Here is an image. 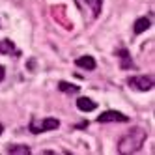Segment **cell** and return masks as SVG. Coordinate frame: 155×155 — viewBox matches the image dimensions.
Segmentation results:
<instances>
[{
  "mask_svg": "<svg viewBox=\"0 0 155 155\" xmlns=\"http://www.w3.org/2000/svg\"><path fill=\"white\" fill-rule=\"evenodd\" d=\"M144 140H146V131L142 127H133L118 140V153H121V155L135 153L142 148Z\"/></svg>",
  "mask_w": 155,
  "mask_h": 155,
  "instance_id": "6da1fadb",
  "label": "cell"
},
{
  "mask_svg": "<svg viewBox=\"0 0 155 155\" xmlns=\"http://www.w3.org/2000/svg\"><path fill=\"white\" fill-rule=\"evenodd\" d=\"M127 84L137 92H148L155 86V81H153L151 75H140V77H129Z\"/></svg>",
  "mask_w": 155,
  "mask_h": 155,
  "instance_id": "7a4b0ae2",
  "label": "cell"
},
{
  "mask_svg": "<svg viewBox=\"0 0 155 155\" xmlns=\"http://www.w3.org/2000/svg\"><path fill=\"white\" fill-rule=\"evenodd\" d=\"M60 127V121L56 118H45V120H39V121H32L30 124V131L34 135H39V133H45V131H54Z\"/></svg>",
  "mask_w": 155,
  "mask_h": 155,
  "instance_id": "3957f363",
  "label": "cell"
},
{
  "mask_svg": "<svg viewBox=\"0 0 155 155\" xmlns=\"http://www.w3.org/2000/svg\"><path fill=\"white\" fill-rule=\"evenodd\" d=\"M97 121L99 124H125V121H129V118L118 110H107V112L99 114Z\"/></svg>",
  "mask_w": 155,
  "mask_h": 155,
  "instance_id": "277c9868",
  "label": "cell"
},
{
  "mask_svg": "<svg viewBox=\"0 0 155 155\" xmlns=\"http://www.w3.org/2000/svg\"><path fill=\"white\" fill-rule=\"evenodd\" d=\"M0 54H9V56H19L21 51L15 47L12 39H0Z\"/></svg>",
  "mask_w": 155,
  "mask_h": 155,
  "instance_id": "5b68a950",
  "label": "cell"
},
{
  "mask_svg": "<svg viewBox=\"0 0 155 155\" xmlns=\"http://www.w3.org/2000/svg\"><path fill=\"white\" fill-rule=\"evenodd\" d=\"M77 107H79V110H82V112H92L97 105H95V101H92L90 97H79L77 99Z\"/></svg>",
  "mask_w": 155,
  "mask_h": 155,
  "instance_id": "8992f818",
  "label": "cell"
},
{
  "mask_svg": "<svg viewBox=\"0 0 155 155\" xmlns=\"http://www.w3.org/2000/svg\"><path fill=\"white\" fill-rule=\"evenodd\" d=\"M116 54L121 58V68H124V69H131V68H135V64H133V60H131V56H129L127 49H118V51H116Z\"/></svg>",
  "mask_w": 155,
  "mask_h": 155,
  "instance_id": "52a82bcc",
  "label": "cell"
},
{
  "mask_svg": "<svg viewBox=\"0 0 155 155\" xmlns=\"http://www.w3.org/2000/svg\"><path fill=\"white\" fill-rule=\"evenodd\" d=\"M79 68H82V69H88V71H92V69H95V60L92 58V56H81V58H77V62H75Z\"/></svg>",
  "mask_w": 155,
  "mask_h": 155,
  "instance_id": "ba28073f",
  "label": "cell"
},
{
  "mask_svg": "<svg viewBox=\"0 0 155 155\" xmlns=\"http://www.w3.org/2000/svg\"><path fill=\"white\" fill-rule=\"evenodd\" d=\"M150 26H151V21L148 17H140V19H137V23H135V26H133V30H135V34H142V32H146Z\"/></svg>",
  "mask_w": 155,
  "mask_h": 155,
  "instance_id": "9c48e42d",
  "label": "cell"
},
{
  "mask_svg": "<svg viewBox=\"0 0 155 155\" xmlns=\"http://www.w3.org/2000/svg\"><path fill=\"white\" fill-rule=\"evenodd\" d=\"M82 2L90 8L92 12V17H97L99 13H101V8H103V0H82Z\"/></svg>",
  "mask_w": 155,
  "mask_h": 155,
  "instance_id": "30bf717a",
  "label": "cell"
},
{
  "mask_svg": "<svg viewBox=\"0 0 155 155\" xmlns=\"http://www.w3.org/2000/svg\"><path fill=\"white\" fill-rule=\"evenodd\" d=\"M58 90L65 92V94H77V92H81V88L75 86V84H69V82H60L58 84Z\"/></svg>",
  "mask_w": 155,
  "mask_h": 155,
  "instance_id": "8fae6325",
  "label": "cell"
},
{
  "mask_svg": "<svg viewBox=\"0 0 155 155\" xmlns=\"http://www.w3.org/2000/svg\"><path fill=\"white\" fill-rule=\"evenodd\" d=\"M8 151L9 153H25V155H28L30 153V148L28 146H9Z\"/></svg>",
  "mask_w": 155,
  "mask_h": 155,
  "instance_id": "7c38bea8",
  "label": "cell"
},
{
  "mask_svg": "<svg viewBox=\"0 0 155 155\" xmlns=\"http://www.w3.org/2000/svg\"><path fill=\"white\" fill-rule=\"evenodd\" d=\"M4 77H6V69L4 65H0V81H4Z\"/></svg>",
  "mask_w": 155,
  "mask_h": 155,
  "instance_id": "4fadbf2b",
  "label": "cell"
},
{
  "mask_svg": "<svg viewBox=\"0 0 155 155\" xmlns=\"http://www.w3.org/2000/svg\"><path fill=\"white\" fill-rule=\"evenodd\" d=\"M2 133H4V125H2V124H0V135H2Z\"/></svg>",
  "mask_w": 155,
  "mask_h": 155,
  "instance_id": "5bb4252c",
  "label": "cell"
}]
</instances>
